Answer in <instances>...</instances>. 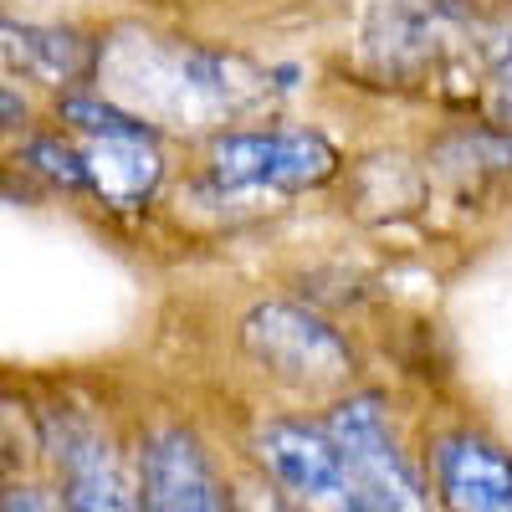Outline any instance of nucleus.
Here are the masks:
<instances>
[{
    "instance_id": "obj_16",
    "label": "nucleus",
    "mask_w": 512,
    "mask_h": 512,
    "mask_svg": "<svg viewBox=\"0 0 512 512\" xmlns=\"http://www.w3.org/2000/svg\"><path fill=\"white\" fill-rule=\"evenodd\" d=\"M26 123V103H21V93H11L6 82H0V134L6 128H21Z\"/></svg>"
},
{
    "instance_id": "obj_6",
    "label": "nucleus",
    "mask_w": 512,
    "mask_h": 512,
    "mask_svg": "<svg viewBox=\"0 0 512 512\" xmlns=\"http://www.w3.org/2000/svg\"><path fill=\"white\" fill-rule=\"evenodd\" d=\"M251 461L256 477L303 512H395L323 415H267L251 431Z\"/></svg>"
},
{
    "instance_id": "obj_7",
    "label": "nucleus",
    "mask_w": 512,
    "mask_h": 512,
    "mask_svg": "<svg viewBox=\"0 0 512 512\" xmlns=\"http://www.w3.org/2000/svg\"><path fill=\"white\" fill-rule=\"evenodd\" d=\"M52 466H57V502L62 512H144L139 507V472L123 461L113 436L88 415L57 405L41 420Z\"/></svg>"
},
{
    "instance_id": "obj_13",
    "label": "nucleus",
    "mask_w": 512,
    "mask_h": 512,
    "mask_svg": "<svg viewBox=\"0 0 512 512\" xmlns=\"http://www.w3.org/2000/svg\"><path fill=\"white\" fill-rule=\"evenodd\" d=\"M472 113H477L482 123L507 128V134H512V41L502 47V57L492 62V72H487V82H482V98H477Z\"/></svg>"
},
{
    "instance_id": "obj_10",
    "label": "nucleus",
    "mask_w": 512,
    "mask_h": 512,
    "mask_svg": "<svg viewBox=\"0 0 512 512\" xmlns=\"http://www.w3.org/2000/svg\"><path fill=\"white\" fill-rule=\"evenodd\" d=\"M98 67V41L77 26H41L0 16V72L11 82H36L52 93H72Z\"/></svg>"
},
{
    "instance_id": "obj_17",
    "label": "nucleus",
    "mask_w": 512,
    "mask_h": 512,
    "mask_svg": "<svg viewBox=\"0 0 512 512\" xmlns=\"http://www.w3.org/2000/svg\"><path fill=\"white\" fill-rule=\"evenodd\" d=\"M492 6H507V11H512V0H492Z\"/></svg>"
},
{
    "instance_id": "obj_11",
    "label": "nucleus",
    "mask_w": 512,
    "mask_h": 512,
    "mask_svg": "<svg viewBox=\"0 0 512 512\" xmlns=\"http://www.w3.org/2000/svg\"><path fill=\"white\" fill-rule=\"evenodd\" d=\"M338 185H349V205L359 221H400L415 216L420 205H431L436 185L425 175V159L405 149H374L364 159H349Z\"/></svg>"
},
{
    "instance_id": "obj_2",
    "label": "nucleus",
    "mask_w": 512,
    "mask_h": 512,
    "mask_svg": "<svg viewBox=\"0 0 512 512\" xmlns=\"http://www.w3.org/2000/svg\"><path fill=\"white\" fill-rule=\"evenodd\" d=\"M512 41V11L492 0H374L359 16V72L395 93L477 108L482 82Z\"/></svg>"
},
{
    "instance_id": "obj_3",
    "label": "nucleus",
    "mask_w": 512,
    "mask_h": 512,
    "mask_svg": "<svg viewBox=\"0 0 512 512\" xmlns=\"http://www.w3.org/2000/svg\"><path fill=\"white\" fill-rule=\"evenodd\" d=\"M200 149V185L216 200H287L333 190L349 154L333 134L313 123H236L195 144Z\"/></svg>"
},
{
    "instance_id": "obj_4",
    "label": "nucleus",
    "mask_w": 512,
    "mask_h": 512,
    "mask_svg": "<svg viewBox=\"0 0 512 512\" xmlns=\"http://www.w3.org/2000/svg\"><path fill=\"white\" fill-rule=\"evenodd\" d=\"M231 338L256 374L323 405L354 390L359 379V354L349 333L318 308L297 303V297H256V303H246L231 323Z\"/></svg>"
},
{
    "instance_id": "obj_9",
    "label": "nucleus",
    "mask_w": 512,
    "mask_h": 512,
    "mask_svg": "<svg viewBox=\"0 0 512 512\" xmlns=\"http://www.w3.org/2000/svg\"><path fill=\"white\" fill-rule=\"evenodd\" d=\"M431 487L441 512H512V451L487 431L456 425L431 446Z\"/></svg>"
},
{
    "instance_id": "obj_8",
    "label": "nucleus",
    "mask_w": 512,
    "mask_h": 512,
    "mask_svg": "<svg viewBox=\"0 0 512 512\" xmlns=\"http://www.w3.org/2000/svg\"><path fill=\"white\" fill-rule=\"evenodd\" d=\"M139 507L144 512H241L236 482L221 472L195 425L164 420L139 441Z\"/></svg>"
},
{
    "instance_id": "obj_15",
    "label": "nucleus",
    "mask_w": 512,
    "mask_h": 512,
    "mask_svg": "<svg viewBox=\"0 0 512 512\" xmlns=\"http://www.w3.org/2000/svg\"><path fill=\"white\" fill-rule=\"evenodd\" d=\"M236 492H241V512H303V507H292L287 497H277L262 477H256V482H236Z\"/></svg>"
},
{
    "instance_id": "obj_12",
    "label": "nucleus",
    "mask_w": 512,
    "mask_h": 512,
    "mask_svg": "<svg viewBox=\"0 0 512 512\" xmlns=\"http://www.w3.org/2000/svg\"><path fill=\"white\" fill-rule=\"evenodd\" d=\"M26 164L36 169L41 180H52L62 190H88V180H82V159H77L72 139H62V134H36L26 144Z\"/></svg>"
},
{
    "instance_id": "obj_1",
    "label": "nucleus",
    "mask_w": 512,
    "mask_h": 512,
    "mask_svg": "<svg viewBox=\"0 0 512 512\" xmlns=\"http://www.w3.org/2000/svg\"><path fill=\"white\" fill-rule=\"evenodd\" d=\"M98 93L118 108L139 113L159 134L210 139L236 123H262L282 82L267 62H256L236 47H205L185 36H149V31H118L98 41Z\"/></svg>"
},
{
    "instance_id": "obj_14",
    "label": "nucleus",
    "mask_w": 512,
    "mask_h": 512,
    "mask_svg": "<svg viewBox=\"0 0 512 512\" xmlns=\"http://www.w3.org/2000/svg\"><path fill=\"white\" fill-rule=\"evenodd\" d=\"M0 512H62V502H57V492L36 487V482H16L0 492Z\"/></svg>"
},
{
    "instance_id": "obj_5",
    "label": "nucleus",
    "mask_w": 512,
    "mask_h": 512,
    "mask_svg": "<svg viewBox=\"0 0 512 512\" xmlns=\"http://www.w3.org/2000/svg\"><path fill=\"white\" fill-rule=\"evenodd\" d=\"M57 123L82 159V180L108 210L134 216V210L154 205V195L169 180L164 134L154 123L118 108L103 93H82V88L57 93Z\"/></svg>"
}]
</instances>
